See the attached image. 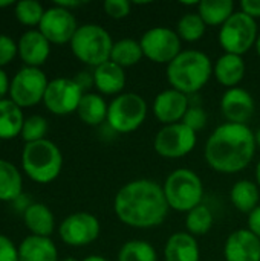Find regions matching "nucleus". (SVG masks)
<instances>
[{"label":"nucleus","instance_id":"nucleus-2","mask_svg":"<svg viewBox=\"0 0 260 261\" xmlns=\"http://www.w3.org/2000/svg\"><path fill=\"white\" fill-rule=\"evenodd\" d=\"M257 150L254 132L245 124L225 122L213 130L204 148L210 168L222 174L244 171L254 159Z\"/></svg>","mask_w":260,"mask_h":261},{"label":"nucleus","instance_id":"nucleus-8","mask_svg":"<svg viewBox=\"0 0 260 261\" xmlns=\"http://www.w3.org/2000/svg\"><path fill=\"white\" fill-rule=\"evenodd\" d=\"M259 28L254 18L236 11L219 29V44L227 54L244 55L254 47Z\"/></svg>","mask_w":260,"mask_h":261},{"label":"nucleus","instance_id":"nucleus-39","mask_svg":"<svg viewBox=\"0 0 260 261\" xmlns=\"http://www.w3.org/2000/svg\"><path fill=\"white\" fill-rule=\"evenodd\" d=\"M74 81L81 87V90L84 93H87V90L90 87H93V72H87V70H81L74 76Z\"/></svg>","mask_w":260,"mask_h":261},{"label":"nucleus","instance_id":"nucleus-7","mask_svg":"<svg viewBox=\"0 0 260 261\" xmlns=\"http://www.w3.org/2000/svg\"><path fill=\"white\" fill-rule=\"evenodd\" d=\"M149 106L146 99L133 92H123L109 104L107 127L116 135H129L136 132L147 118Z\"/></svg>","mask_w":260,"mask_h":261},{"label":"nucleus","instance_id":"nucleus-13","mask_svg":"<svg viewBox=\"0 0 260 261\" xmlns=\"http://www.w3.org/2000/svg\"><path fill=\"white\" fill-rule=\"evenodd\" d=\"M84 92L74 78H55L49 81L43 102L44 107L58 116H66L77 112Z\"/></svg>","mask_w":260,"mask_h":261},{"label":"nucleus","instance_id":"nucleus-41","mask_svg":"<svg viewBox=\"0 0 260 261\" xmlns=\"http://www.w3.org/2000/svg\"><path fill=\"white\" fill-rule=\"evenodd\" d=\"M248 229L260 239V205L248 216Z\"/></svg>","mask_w":260,"mask_h":261},{"label":"nucleus","instance_id":"nucleus-38","mask_svg":"<svg viewBox=\"0 0 260 261\" xmlns=\"http://www.w3.org/2000/svg\"><path fill=\"white\" fill-rule=\"evenodd\" d=\"M0 261H20L18 248L15 246V243L2 234H0Z\"/></svg>","mask_w":260,"mask_h":261},{"label":"nucleus","instance_id":"nucleus-20","mask_svg":"<svg viewBox=\"0 0 260 261\" xmlns=\"http://www.w3.org/2000/svg\"><path fill=\"white\" fill-rule=\"evenodd\" d=\"M93 87L100 95L118 96L126 87V69L113 61H107L93 70Z\"/></svg>","mask_w":260,"mask_h":261},{"label":"nucleus","instance_id":"nucleus-49","mask_svg":"<svg viewBox=\"0 0 260 261\" xmlns=\"http://www.w3.org/2000/svg\"><path fill=\"white\" fill-rule=\"evenodd\" d=\"M60 261H78L77 258H74V257H67V258H63V260Z\"/></svg>","mask_w":260,"mask_h":261},{"label":"nucleus","instance_id":"nucleus-15","mask_svg":"<svg viewBox=\"0 0 260 261\" xmlns=\"http://www.w3.org/2000/svg\"><path fill=\"white\" fill-rule=\"evenodd\" d=\"M188 107H190L188 95L170 87L159 92L155 96L152 104V112L162 125H172V124L182 122Z\"/></svg>","mask_w":260,"mask_h":261},{"label":"nucleus","instance_id":"nucleus-27","mask_svg":"<svg viewBox=\"0 0 260 261\" xmlns=\"http://www.w3.org/2000/svg\"><path fill=\"white\" fill-rule=\"evenodd\" d=\"M23 179L18 168L0 159V202H14L23 193Z\"/></svg>","mask_w":260,"mask_h":261},{"label":"nucleus","instance_id":"nucleus-21","mask_svg":"<svg viewBox=\"0 0 260 261\" xmlns=\"http://www.w3.org/2000/svg\"><path fill=\"white\" fill-rule=\"evenodd\" d=\"M164 261H201L196 237L188 232H175L164 246Z\"/></svg>","mask_w":260,"mask_h":261},{"label":"nucleus","instance_id":"nucleus-43","mask_svg":"<svg viewBox=\"0 0 260 261\" xmlns=\"http://www.w3.org/2000/svg\"><path fill=\"white\" fill-rule=\"evenodd\" d=\"M55 5L57 6H61V8H64V9H72V8H77V6H80V5H83V2H55Z\"/></svg>","mask_w":260,"mask_h":261},{"label":"nucleus","instance_id":"nucleus-12","mask_svg":"<svg viewBox=\"0 0 260 261\" xmlns=\"http://www.w3.org/2000/svg\"><path fill=\"white\" fill-rule=\"evenodd\" d=\"M101 232L100 220L90 213H74L58 226L61 242L72 248H83L93 243Z\"/></svg>","mask_w":260,"mask_h":261},{"label":"nucleus","instance_id":"nucleus-19","mask_svg":"<svg viewBox=\"0 0 260 261\" xmlns=\"http://www.w3.org/2000/svg\"><path fill=\"white\" fill-rule=\"evenodd\" d=\"M245 73H247V64L241 55L224 52L213 63V76L221 86L227 89L238 87L239 83L245 78Z\"/></svg>","mask_w":260,"mask_h":261},{"label":"nucleus","instance_id":"nucleus-24","mask_svg":"<svg viewBox=\"0 0 260 261\" xmlns=\"http://www.w3.org/2000/svg\"><path fill=\"white\" fill-rule=\"evenodd\" d=\"M107 112H109V104L100 93H92L87 92L83 95L80 106L77 109L78 118L90 127H98L103 122L107 121Z\"/></svg>","mask_w":260,"mask_h":261},{"label":"nucleus","instance_id":"nucleus-34","mask_svg":"<svg viewBox=\"0 0 260 261\" xmlns=\"http://www.w3.org/2000/svg\"><path fill=\"white\" fill-rule=\"evenodd\" d=\"M48 133V121L46 118L40 115H31L25 118L23 128H21V139L29 144V142H37L41 139H46Z\"/></svg>","mask_w":260,"mask_h":261},{"label":"nucleus","instance_id":"nucleus-9","mask_svg":"<svg viewBox=\"0 0 260 261\" xmlns=\"http://www.w3.org/2000/svg\"><path fill=\"white\" fill-rule=\"evenodd\" d=\"M139 44L144 57L156 64L169 66L182 52V40L176 31L166 26H156L146 31L139 38Z\"/></svg>","mask_w":260,"mask_h":261},{"label":"nucleus","instance_id":"nucleus-40","mask_svg":"<svg viewBox=\"0 0 260 261\" xmlns=\"http://www.w3.org/2000/svg\"><path fill=\"white\" fill-rule=\"evenodd\" d=\"M241 11L251 18H260V0H242Z\"/></svg>","mask_w":260,"mask_h":261},{"label":"nucleus","instance_id":"nucleus-37","mask_svg":"<svg viewBox=\"0 0 260 261\" xmlns=\"http://www.w3.org/2000/svg\"><path fill=\"white\" fill-rule=\"evenodd\" d=\"M103 8L104 12L115 20L126 18L132 12V3L129 0H106Z\"/></svg>","mask_w":260,"mask_h":261},{"label":"nucleus","instance_id":"nucleus-10","mask_svg":"<svg viewBox=\"0 0 260 261\" xmlns=\"http://www.w3.org/2000/svg\"><path fill=\"white\" fill-rule=\"evenodd\" d=\"M48 84V76L41 69L25 66L11 80L9 99L20 109L37 106L43 101Z\"/></svg>","mask_w":260,"mask_h":261},{"label":"nucleus","instance_id":"nucleus-31","mask_svg":"<svg viewBox=\"0 0 260 261\" xmlns=\"http://www.w3.org/2000/svg\"><path fill=\"white\" fill-rule=\"evenodd\" d=\"M205 31H207V24L198 12L184 14L176 24V34L182 41L187 43L199 41L205 35Z\"/></svg>","mask_w":260,"mask_h":261},{"label":"nucleus","instance_id":"nucleus-25","mask_svg":"<svg viewBox=\"0 0 260 261\" xmlns=\"http://www.w3.org/2000/svg\"><path fill=\"white\" fill-rule=\"evenodd\" d=\"M230 200L233 206L242 214H251L260 203L259 185L253 180H238L230 191Z\"/></svg>","mask_w":260,"mask_h":261},{"label":"nucleus","instance_id":"nucleus-44","mask_svg":"<svg viewBox=\"0 0 260 261\" xmlns=\"http://www.w3.org/2000/svg\"><path fill=\"white\" fill-rule=\"evenodd\" d=\"M83 261H109L106 257H101V255H89L86 257Z\"/></svg>","mask_w":260,"mask_h":261},{"label":"nucleus","instance_id":"nucleus-45","mask_svg":"<svg viewBox=\"0 0 260 261\" xmlns=\"http://www.w3.org/2000/svg\"><path fill=\"white\" fill-rule=\"evenodd\" d=\"M254 176H256V184L259 185V188H260V161H259V164H257V167H256V173H254Z\"/></svg>","mask_w":260,"mask_h":261},{"label":"nucleus","instance_id":"nucleus-4","mask_svg":"<svg viewBox=\"0 0 260 261\" xmlns=\"http://www.w3.org/2000/svg\"><path fill=\"white\" fill-rule=\"evenodd\" d=\"M21 168L37 184H51L63 168V154L57 144L49 139L25 144L21 151Z\"/></svg>","mask_w":260,"mask_h":261},{"label":"nucleus","instance_id":"nucleus-33","mask_svg":"<svg viewBox=\"0 0 260 261\" xmlns=\"http://www.w3.org/2000/svg\"><path fill=\"white\" fill-rule=\"evenodd\" d=\"M44 11L46 9L37 0H20V2H15L14 5L15 18L28 28H34V26L38 28L44 15Z\"/></svg>","mask_w":260,"mask_h":261},{"label":"nucleus","instance_id":"nucleus-5","mask_svg":"<svg viewBox=\"0 0 260 261\" xmlns=\"http://www.w3.org/2000/svg\"><path fill=\"white\" fill-rule=\"evenodd\" d=\"M166 200L170 210L188 213L199 206L204 199L202 179L190 168H178L172 171L162 184Z\"/></svg>","mask_w":260,"mask_h":261},{"label":"nucleus","instance_id":"nucleus-47","mask_svg":"<svg viewBox=\"0 0 260 261\" xmlns=\"http://www.w3.org/2000/svg\"><path fill=\"white\" fill-rule=\"evenodd\" d=\"M254 49H256V52H257V55L260 57V32L259 35H257V40H256V44H254Z\"/></svg>","mask_w":260,"mask_h":261},{"label":"nucleus","instance_id":"nucleus-26","mask_svg":"<svg viewBox=\"0 0 260 261\" xmlns=\"http://www.w3.org/2000/svg\"><path fill=\"white\" fill-rule=\"evenodd\" d=\"M25 116L21 109L11 99L0 101V139L9 141L21 133Z\"/></svg>","mask_w":260,"mask_h":261},{"label":"nucleus","instance_id":"nucleus-17","mask_svg":"<svg viewBox=\"0 0 260 261\" xmlns=\"http://www.w3.org/2000/svg\"><path fill=\"white\" fill-rule=\"evenodd\" d=\"M225 261H260V239L248 228L231 232L224 245Z\"/></svg>","mask_w":260,"mask_h":261},{"label":"nucleus","instance_id":"nucleus-3","mask_svg":"<svg viewBox=\"0 0 260 261\" xmlns=\"http://www.w3.org/2000/svg\"><path fill=\"white\" fill-rule=\"evenodd\" d=\"M166 75L172 89L190 96L207 86L213 76V63L205 52L187 49L167 66Z\"/></svg>","mask_w":260,"mask_h":261},{"label":"nucleus","instance_id":"nucleus-35","mask_svg":"<svg viewBox=\"0 0 260 261\" xmlns=\"http://www.w3.org/2000/svg\"><path fill=\"white\" fill-rule=\"evenodd\" d=\"M207 121H208V116H207V112L204 110V107L190 102V107H188V110H187V113H185V116L182 119V124L187 125L195 133H198V132L205 128Z\"/></svg>","mask_w":260,"mask_h":261},{"label":"nucleus","instance_id":"nucleus-46","mask_svg":"<svg viewBox=\"0 0 260 261\" xmlns=\"http://www.w3.org/2000/svg\"><path fill=\"white\" fill-rule=\"evenodd\" d=\"M11 5H15V2H12V0H5V2H0V8H6V6H11Z\"/></svg>","mask_w":260,"mask_h":261},{"label":"nucleus","instance_id":"nucleus-32","mask_svg":"<svg viewBox=\"0 0 260 261\" xmlns=\"http://www.w3.org/2000/svg\"><path fill=\"white\" fill-rule=\"evenodd\" d=\"M118 261H159V258L152 243L146 240H129L121 246Z\"/></svg>","mask_w":260,"mask_h":261},{"label":"nucleus","instance_id":"nucleus-23","mask_svg":"<svg viewBox=\"0 0 260 261\" xmlns=\"http://www.w3.org/2000/svg\"><path fill=\"white\" fill-rule=\"evenodd\" d=\"M23 220L26 228L31 231V236L51 239L55 229V217L44 203H31L23 213Z\"/></svg>","mask_w":260,"mask_h":261},{"label":"nucleus","instance_id":"nucleus-18","mask_svg":"<svg viewBox=\"0 0 260 261\" xmlns=\"http://www.w3.org/2000/svg\"><path fill=\"white\" fill-rule=\"evenodd\" d=\"M18 57L29 67H38L46 63L51 54V43L38 29L26 31L17 41Z\"/></svg>","mask_w":260,"mask_h":261},{"label":"nucleus","instance_id":"nucleus-28","mask_svg":"<svg viewBox=\"0 0 260 261\" xmlns=\"http://www.w3.org/2000/svg\"><path fill=\"white\" fill-rule=\"evenodd\" d=\"M236 12L231 0H202L198 5V14L207 26H222Z\"/></svg>","mask_w":260,"mask_h":261},{"label":"nucleus","instance_id":"nucleus-30","mask_svg":"<svg viewBox=\"0 0 260 261\" xmlns=\"http://www.w3.org/2000/svg\"><path fill=\"white\" fill-rule=\"evenodd\" d=\"M213 223H215L213 213L204 203H201L199 206L193 208L185 216V228H187V232L192 234L196 239L208 234L210 229L213 228Z\"/></svg>","mask_w":260,"mask_h":261},{"label":"nucleus","instance_id":"nucleus-36","mask_svg":"<svg viewBox=\"0 0 260 261\" xmlns=\"http://www.w3.org/2000/svg\"><path fill=\"white\" fill-rule=\"evenodd\" d=\"M18 55L17 43L5 34H0V69L12 63V60Z\"/></svg>","mask_w":260,"mask_h":261},{"label":"nucleus","instance_id":"nucleus-11","mask_svg":"<svg viewBox=\"0 0 260 261\" xmlns=\"http://www.w3.org/2000/svg\"><path fill=\"white\" fill-rule=\"evenodd\" d=\"M198 142V135L182 122L162 125L153 139L155 151L164 159H179L190 154Z\"/></svg>","mask_w":260,"mask_h":261},{"label":"nucleus","instance_id":"nucleus-29","mask_svg":"<svg viewBox=\"0 0 260 261\" xmlns=\"http://www.w3.org/2000/svg\"><path fill=\"white\" fill-rule=\"evenodd\" d=\"M143 58H144V54H143L139 41L133 38H121L113 43L110 61H113L120 67L123 69L132 67L138 64Z\"/></svg>","mask_w":260,"mask_h":261},{"label":"nucleus","instance_id":"nucleus-48","mask_svg":"<svg viewBox=\"0 0 260 261\" xmlns=\"http://www.w3.org/2000/svg\"><path fill=\"white\" fill-rule=\"evenodd\" d=\"M254 136H256V144H257V148H260V127L257 128V132H254Z\"/></svg>","mask_w":260,"mask_h":261},{"label":"nucleus","instance_id":"nucleus-1","mask_svg":"<svg viewBox=\"0 0 260 261\" xmlns=\"http://www.w3.org/2000/svg\"><path fill=\"white\" fill-rule=\"evenodd\" d=\"M113 211L126 226L152 229L164 223L170 206L161 184L152 179H135L118 190Z\"/></svg>","mask_w":260,"mask_h":261},{"label":"nucleus","instance_id":"nucleus-6","mask_svg":"<svg viewBox=\"0 0 260 261\" xmlns=\"http://www.w3.org/2000/svg\"><path fill=\"white\" fill-rule=\"evenodd\" d=\"M113 40L110 34L100 24L87 23L81 24L70 44V50L81 63L90 67H98L110 61V54L113 47Z\"/></svg>","mask_w":260,"mask_h":261},{"label":"nucleus","instance_id":"nucleus-16","mask_svg":"<svg viewBox=\"0 0 260 261\" xmlns=\"http://www.w3.org/2000/svg\"><path fill=\"white\" fill-rule=\"evenodd\" d=\"M254 109L256 102L253 95L242 87L227 89L221 98V112L227 122L247 125L254 113Z\"/></svg>","mask_w":260,"mask_h":261},{"label":"nucleus","instance_id":"nucleus-42","mask_svg":"<svg viewBox=\"0 0 260 261\" xmlns=\"http://www.w3.org/2000/svg\"><path fill=\"white\" fill-rule=\"evenodd\" d=\"M9 87H11V81L6 75V72L3 69H0V101L6 99V95L9 93Z\"/></svg>","mask_w":260,"mask_h":261},{"label":"nucleus","instance_id":"nucleus-14","mask_svg":"<svg viewBox=\"0 0 260 261\" xmlns=\"http://www.w3.org/2000/svg\"><path fill=\"white\" fill-rule=\"evenodd\" d=\"M78 28L80 26L72 11L57 5L44 11V15L38 24V31L46 37L51 44L70 43Z\"/></svg>","mask_w":260,"mask_h":261},{"label":"nucleus","instance_id":"nucleus-22","mask_svg":"<svg viewBox=\"0 0 260 261\" xmlns=\"http://www.w3.org/2000/svg\"><path fill=\"white\" fill-rule=\"evenodd\" d=\"M20 261H60L55 243L49 237L28 236L18 246Z\"/></svg>","mask_w":260,"mask_h":261}]
</instances>
